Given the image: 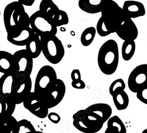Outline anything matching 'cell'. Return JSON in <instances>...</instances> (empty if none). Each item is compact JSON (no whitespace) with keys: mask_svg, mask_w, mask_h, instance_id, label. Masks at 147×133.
I'll use <instances>...</instances> for the list:
<instances>
[{"mask_svg":"<svg viewBox=\"0 0 147 133\" xmlns=\"http://www.w3.org/2000/svg\"><path fill=\"white\" fill-rule=\"evenodd\" d=\"M4 23L7 35L13 36L30 27V17L22 4L13 1L4 8Z\"/></svg>","mask_w":147,"mask_h":133,"instance_id":"obj_1","label":"cell"},{"mask_svg":"<svg viewBox=\"0 0 147 133\" xmlns=\"http://www.w3.org/2000/svg\"><path fill=\"white\" fill-rule=\"evenodd\" d=\"M119 47L117 42L109 39L100 47L98 53V65L102 73L111 75L116 72L119 63Z\"/></svg>","mask_w":147,"mask_h":133,"instance_id":"obj_2","label":"cell"},{"mask_svg":"<svg viewBox=\"0 0 147 133\" xmlns=\"http://www.w3.org/2000/svg\"><path fill=\"white\" fill-rule=\"evenodd\" d=\"M101 13L105 27L111 33H115L127 18L122 8L113 0H103Z\"/></svg>","mask_w":147,"mask_h":133,"instance_id":"obj_3","label":"cell"},{"mask_svg":"<svg viewBox=\"0 0 147 133\" xmlns=\"http://www.w3.org/2000/svg\"><path fill=\"white\" fill-rule=\"evenodd\" d=\"M41 51L48 61L54 65L59 63L65 55L64 47L59 38L55 36L40 38Z\"/></svg>","mask_w":147,"mask_h":133,"instance_id":"obj_4","label":"cell"},{"mask_svg":"<svg viewBox=\"0 0 147 133\" xmlns=\"http://www.w3.org/2000/svg\"><path fill=\"white\" fill-rule=\"evenodd\" d=\"M14 69L13 76L18 82L25 80L30 77L34 65L33 59L26 49L16 51L13 54Z\"/></svg>","mask_w":147,"mask_h":133,"instance_id":"obj_5","label":"cell"},{"mask_svg":"<svg viewBox=\"0 0 147 133\" xmlns=\"http://www.w3.org/2000/svg\"><path fill=\"white\" fill-rule=\"evenodd\" d=\"M30 27L40 38L48 36H55L58 29L54 25L51 19L37 11L30 17Z\"/></svg>","mask_w":147,"mask_h":133,"instance_id":"obj_6","label":"cell"},{"mask_svg":"<svg viewBox=\"0 0 147 133\" xmlns=\"http://www.w3.org/2000/svg\"><path fill=\"white\" fill-rule=\"evenodd\" d=\"M65 92L66 86L64 82L61 79H57L51 86L38 97L48 109H50L58 106L62 102Z\"/></svg>","mask_w":147,"mask_h":133,"instance_id":"obj_7","label":"cell"},{"mask_svg":"<svg viewBox=\"0 0 147 133\" xmlns=\"http://www.w3.org/2000/svg\"><path fill=\"white\" fill-rule=\"evenodd\" d=\"M55 69L50 65L42 66L36 76L34 92L38 96L51 86L57 80Z\"/></svg>","mask_w":147,"mask_h":133,"instance_id":"obj_8","label":"cell"},{"mask_svg":"<svg viewBox=\"0 0 147 133\" xmlns=\"http://www.w3.org/2000/svg\"><path fill=\"white\" fill-rule=\"evenodd\" d=\"M73 126L83 133H96L102 128L104 124L89 116L85 110H80L72 116Z\"/></svg>","mask_w":147,"mask_h":133,"instance_id":"obj_9","label":"cell"},{"mask_svg":"<svg viewBox=\"0 0 147 133\" xmlns=\"http://www.w3.org/2000/svg\"><path fill=\"white\" fill-rule=\"evenodd\" d=\"M147 85V64H142L134 68L129 75L128 86L132 93H137Z\"/></svg>","mask_w":147,"mask_h":133,"instance_id":"obj_10","label":"cell"},{"mask_svg":"<svg viewBox=\"0 0 147 133\" xmlns=\"http://www.w3.org/2000/svg\"><path fill=\"white\" fill-rule=\"evenodd\" d=\"M22 103L25 108L39 118H46L49 113L48 107L34 92L29 94Z\"/></svg>","mask_w":147,"mask_h":133,"instance_id":"obj_11","label":"cell"},{"mask_svg":"<svg viewBox=\"0 0 147 133\" xmlns=\"http://www.w3.org/2000/svg\"><path fill=\"white\" fill-rule=\"evenodd\" d=\"M87 114L95 120L104 124L111 117L112 108L106 103H96L92 104L85 109Z\"/></svg>","mask_w":147,"mask_h":133,"instance_id":"obj_12","label":"cell"},{"mask_svg":"<svg viewBox=\"0 0 147 133\" xmlns=\"http://www.w3.org/2000/svg\"><path fill=\"white\" fill-rule=\"evenodd\" d=\"M115 33L124 41H135L138 36V30L136 23L129 18H126Z\"/></svg>","mask_w":147,"mask_h":133,"instance_id":"obj_13","label":"cell"},{"mask_svg":"<svg viewBox=\"0 0 147 133\" xmlns=\"http://www.w3.org/2000/svg\"><path fill=\"white\" fill-rule=\"evenodd\" d=\"M31 89L32 80L30 77L22 82H18L11 96L12 100L16 105L22 103L31 92Z\"/></svg>","mask_w":147,"mask_h":133,"instance_id":"obj_14","label":"cell"},{"mask_svg":"<svg viewBox=\"0 0 147 133\" xmlns=\"http://www.w3.org/2000/svg\"><path fill=\"white\" fill-rule=\"evenodd\" d=\"M17 82L12 74H3L0 78V98L11 99Z\"/></svg>","mask_w":147,"mask_h":133,"instance_id":"obj_15","label":"cell"},{"mask_svg":"<svg viewBox=\"0 0 147 133\" xmlns=\"http://www.w3.org/2000/svg\"><path fill=\"white\" fill-rule=\"evenodd\" d=\"M125 16L130 19L143 17L146 14L144 4L137 1H126L122 8Z\"/></svg>","mask_w":147,"mask_h":133,"instance_id":"obj_16","label":"cell"},{"mask_svg":"<svg viewBox=\"0 0 147 133\" xmlns=\"http://www.w3.org/2000/svg\"><path fill=\"white\" fill-rule=\"evenodd\" d=\"M35 34L32 29L28 27L21 31L18 33L13 36H7V39L9 42L16 46H26L31 38Z\"/></svg>","mask_w":147,"mask_h":133,"instance_id":"obj_17","label":"cell"},{"mask_svg":"<svg viewBox=\"0 0 147 133\" xmlns=\"http://www.w3.org/2000/svg\"><path fill=\"white\" fill-rule=\"evenodd\" d=\"M13 55L7 51H0V73L13 74Z\"/></svg>","mask_w":147,"mask_h":133,"instance_id":"obj_18","label":"cell"},{"mask_svg":"<svg viewBox=\"0 0 147 133\" xmlns=\"http://www.w3.org/2000/svg\"><path fill=\"white\" fill-rule=\"evenodd\" d=\"M102 1L103 0H80L78 6L86 13L94 14L101 13Z\"/></svg>","mask_w":147,"mask_h":133,"instance_id":"obj_19","label":"cell"},{"mask_svg":"<svg viewBox=\"0 0 147 133\" xmlns=\"http://www.w3.org/2000/svg\"><path fill=\"white\" fill-rule=\"evenodd\" d=\"M16 104L11 99L0 98V122L13 116Z\"/></svg>","mask_w":147,"mask_h":133,"instance_id":"obj_20","label":"cell"},{"mask_svg":"<svg viewBox=\"0 0 147 133\" xmlns=\"http://www.w3.org/2000/svg\"><path fill=\"white\" fill-rule=\"evenodd\" d=\"M26 50L34 59L37 58L41 53V43L40 37L35 33L26 45Z\"/></svg>","mask_w":147,"mask_h":133,"instance_id":"obj_21","label":"cell"},{"mask_svg":"<svg viewBox=\"0 0 147 133\" xmlns=\"http://www.w3.org/2000/svg\"><path fill=\"white\" fill-rule=\"evenodd\" d=\"M59 9L52 0H42L41 1L39 11L50 19H52L58 13Z\"/></svg>","mask_w":147,"mask_h":133,"instance_id":"obj_22","label":"cell"},{"mask_svg":"<svg viewBox=\"0 0 147 133\" xmlns=\"http://www.w3.org/2000/svg\"><path fill=\"white\" fill-rule=\"evenodd\" d=\"M107 128L111 133H127L125 124L117 116L111 117L108 120Z\"/></svg>","mask_w":147,"mask_h":133,"instance_id":"obj_23","label":"cell"},{"mask_svg":"<svg viewBox=\"0 0 147 133\" xmlns=\"http://www.w3.org/2000/svg\"><path fill=\"white\" fill-rule=\"evenodd\" d=\"M114 105L119 111L124 110L128 107L129 99L128 94L124 90L119 92L113 96Z\"/></svg>","mask_w":147,"mask_h":133,"instance_id":"obj_24","label":"cell"},{"mask_svg":"<svg viewBox=\"0 0 147 133\" xmlns=\"http://www.w3.org/2000/svg\"><path fill=\"white\" fill-rule=\"evenodd\" d=\"M17 122L13 116L0 122V133H16Z\"/></svg>","mask_w":147,"mask_h":133,"instance_id":"obj_25","label":"cell"},{"mask_svg":"<svg viewBox=\"0 0 147 133\" xmlns=\"http://www.w3.org/2000/svg\"><path fill=\"white\" fill-rule=\"evenodd\" d=\"M136 42L135 41H124L122 45V57L125 61H129L134 56L136 52Z\"/></svg>","mask_w":147,"mask_h":133,"instance_id":"obj_26","label":"cell"},{"mask_svg":"<svg viewBox=\"0 0 147 133\" xmlns=\"http://www.w3.org/2000/svg\"><path fill=\"white\" fill-rule=\"evenodd\" d=\"M96 32V29L93 27H88L84 29L80 38L81 44L84 46H90L94 40Z\"/></svg>","mask_w":147,"mask_h":133,"instance_id":"obj_27","label":"cell"},{"mask_svg":"<svg viewBox=\"0 0 147 133\" xmlns=\"http://www.w3.org/2000/svg\"><path fill=\"white\" fill-rule=\"evenodd\" d=\"M36 131V130L30 121L23 119L17 122L16 133H31Z\"/></svg>","mask_w":147,"mask_h":133,"instance_id":"obj_28","label":"cell"},{"mask_svg":"<svg viewBox=\"0 0 147 133\" xmlns=\"http://www.w3.org/2000/svg\"><path fill=\"white\" fill-rule=\"evenodd\" d=\"M51 21L57 28L60 26L67 25L69 22V18L65 11L59 9L58 13L51 19Z\"/></svg>","mask_w":147,"mask_h":133,"instance_id":"obj_29","label":"cell"},{"mask_svg":"<svg viewBox=\"0 0 147 133\" xmlns=\"http://www.w3.org/2000/svg\"><path fill=\"white\" fill-rule=\"evenodd\" d=\"M125 89V83L122 79H118L114 80L109 88V92L110 95L113 96L115 93L123 91Z\"/></svg>","mask_w":147,"mask_h":133,"instance_id":"obj_30","label":"cell"},{"mask_svg":"<svg viewBox=\"0 0 147 133\" xmlns=\"http://www.w3.org/2000/svg\"><path fill=\"white\" fill-rule=\"evenodd\" d=\"M95 29L96 32H97L100 37H105L111 34V33L108 30V29L105 27V24L101 17L99 20L98 21Z\"/></svg>","mask_w":147,"mask_h":133,"instance_id":"obj_31","label":"cell"},{"mask_svg":"<svg viewBox=\"0 0 147 133\" xmlns=\"http://www.w3.org/2000/svg\"><path fill=\"white\" fill-rule=\"evenodd\" d=\"M137 98L140 102L147 104V85L137 93Z\"/></svg>","mask_w":147,"mask_h":133,"instance_id":"obj_32","label":"cell"},{"mask_svg":"<svg viewBox=\"0 0 147 133\" xmlns=\"http://www.w3.org/2000/svg\"><path fill=\"white\" fill-rule=\"evenodd\" d=\"M47 117L51 122L55 124L59 123L61 121L60 116L55 112H51V113H48Z\"/></svg>","mask_w":147,"mask_h":133,"instance_id":"obj_33","label":"cell"},{"mask_svg":"<svg viewBox=\"0 0 147 133\" xmlns=\"http://www.w3.org/2000/svg\"><path fill=\"white\" fill-rule=\"evenodd\" d=\"M71 85L73 88L76 89H84L86 87V84L82 80L72 81L71 83Z\"/></svg>","mask_w":147,"mask_h":133,"instance_id":"obj_34","label":"cell"},{"mask_svg":"<svg viewBox=\"0 0 147 133\" xmlns=\"http://www.w3.org/2000/svg\"><path fill=\"white\" fill-rule=\"evenodd\" d=\"M71 78L72 81L81 80V75L79 69H74L71 74Z\"/></svg>","mask_w":147,"mask_h":133,"instance_id":"obj_35","label":"cell"},{"mask_svg":"<svg viewBox=\"0 0 147 133\" xmlns=\"http://www.w3.org/2000/svg\"><path fill=\"white\" fill-rule=\"evenodd\" d=\"M18 1L23 6L26 5V6L31 7L34 3L35 0H18Z\"/></svg>","mask_w":147,"mask_h":133,"instance_id":"obj_36","label":"cell"},{"mask_svg":"<svg viewBox=\"0 0 147 133\" xmlns=\"http://www.w3.org/2000/svg\"><path fill=\"white\" fill-rule=\"evenodd\" d=\"M31 133H44L43 132H41V131H36L35 132H31Z\"/></svg>","mask_w":147,"mask_h":133,"instance_id":"obj_37","label":"cell"},{"mask_svg":"<svg viewBox=\"0 0 147 133\" xmlns=\"http://www.w3.org/2000/svg\"><path fill=\"white\" fill-rule=\"evenodd\" d=\"M104 133H111L109 132V131L108 130V128H107L106 130H105V132Z\"/></svg>","mask_w":147,"mask_h":133,"instance_id":"obj_38","label":"cell"},{"mask_svg":"<svg viewBox=\"0 0 147 133\" xmlns=\"http://www.w3.org/2000/svg\"><path fill=\"white\" fill-rule=\"evenodd\" d=\"M142 133H147V129H145V130H143V131L142 132Z\"/></svg>","mask_w":147,"mask_h":133,"instance_id":"obj_39","label":"cell"},{"mask_svg":"<svg viewBox=\"0 0 147 133\" xmlns=\"http://www.w3.org/2000/svg\"><path fill=\"white\" fill-rule=\"evenodd\" d=\"M0 16H1V11H0Z\"/></svg>","mask_w":147,"mask_h":133,"instance_id":"obj_40","label":"cell"}]
</instances>
